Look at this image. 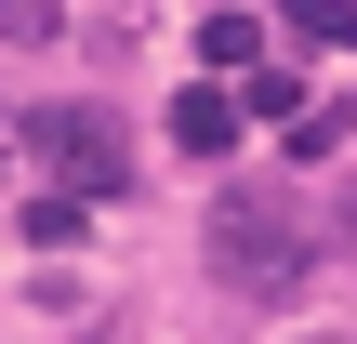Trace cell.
<instances>
[{"label": "cell", "mask_w": 357, "mask_h": 344, "mask_svg": "<svg viewBox=\"0 0 357 344\" xmlns=\"http://www.w3.org/2000/svg\"><path fill=\"white\" fill-rule=\"evenodd\" d=\"M26 146H40V172H53V186H66L79 212L132 186V133H119L106 106H40V119H26Z\"/></svg>", "instance_id": "6da1fadb"}, {"label": "cell", "mask_w": 357, "mask_h": 344, "mask_svg": "<svg viewBox=\"0 0 357 344\" xmlns=\"http://www.w3.org/2000/svg\"><path fill=\"white\" fill-rule=\"evenodd\" d=\"M212 278H225V292H252V305H291V292L318 278V252H305V239H291L278 212L225 199V212H212Z\"/></svg>", "instance_id": "7a4b0ae2"}, {"label": "cell", "mask_w": 357, "mask_h": 344, "mask_svg": "<svg viewBox=\"0 0 357 344\" xmlns=\"http://www.w3.org/2000/svg\"><path fill=\"white\" fill-rule=\"evenodd\" d=\"M172 146H199V159H225V146H238V93H225V80H199V93H172Z\"/></svg>", "instance_id": "3957f363"}, {"label": "cell", "mask_w": 357, "mask_h": 344, "mask_svg": "<svg viewBox=\"0 0 357 344\" xmlns=\"http://www.w3.org/2000/svg\"><path fill=\"white\" fill-rule=\"evenodd\" d=\"M199 66H212V80H252V66H265V53H252V13H212V27H199Z\"/></svg>", "instance_id": "277c9868"}, {"label": "cell", "mask_w": 357, "mask_h": 344, "mask_svg": "<svg viewBox=\"0 0 357 344\" xmlns=\"http://www.w3.org/2000/svg\"><path fill=\"white\" fill-rule=\"evenodd\" d=\"M238 119H305V80H291V66H252V80H238Z\"/></svg>", "instance_id": "5b68a950"}, {"label": "cell", "mask_w": 357, "mask_h": 344, "mask_svg": "<svg viewBox=\"0 0 357 344\" xmlns=\"http://www.w3.org/2000/svg\"><path fill=\"white\" fill-rule=\"evenodd\" d=\"M66 239H79V199L40 186V199H26V252H66Z\"/></svg>", "instance_id": "8992f818"}, {"label": "cell", "mask_w": 357, "mask_h": 344, "mask_svg": "<svg viewBox=\"0 0 357 344\" xmlns=\"http://www.w3.org/2000/svg\"><path fill=\"white\" fill-rule=\"evenodd\" d=\"M291 40H357V0H278Z\"/></svg>", "instance_id": "52a82bcc"}, {"label": "cell", "mask_w": 357, "mask_h": 344, "mask_svg": "<svg viewBox=\"0 0 357 344\" xmlns=\"http://www.w3.org/2000/svg\"><path fill=\"white\" fill-rule=\"evenodd\" d=\"M344 133H357L344 106H305V119H291V159H331V146H344Z\"/></svg>", "instance_id": "ba28073f"}, {"label": "cell", "mask_w": 357, "mask_h": 344, "mask_svg": "<svg viewBox=\"0 0 357 344\" xmlns=\"http://www.w3.org/2000/svg\"><path fill=\"white\" fill-rule=\"evenodd\" d=\"M53 13L66 0H0V40H53Z\"/></svg>", "instance_id": "9c48e42d"}, {"label": "cell", "mask_w": 357, "mask_h": 344, "mask_svg": "<svg viewBox=\"0 0 357 344\" xmlns=\"http://www.w3.org/2000/svg\"><path fill=\"white\" fill-rule=\"evenodd\" d=\"M331 225H344V239H357V186H344V212H331Z\"/></svg>", "instance_id": "30bf717a"}, {"label": "cell", "mask_w": 357, "mask_h": 344, "mask_svg": "<svg viewBox=\"0 0 357 344\" xmlns=\"http://www.w3.org/2000/svg\"><path fill=\"white\" fill-rule=\"evenodd\" d=\"M106 13H132V0H106Z\"/></svg>", "instance_id": "8fae6325"}]
</instances>
